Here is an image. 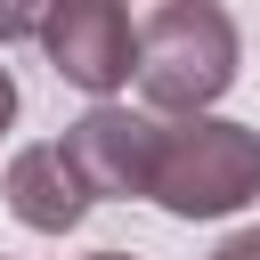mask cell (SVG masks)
I'll return each instance as SVG.
<instances>
[{
    "mask_svg": "<svg viewBox=\"0 0 260 260\" xmlns=\"http://www.w3.org/2000/svg\"><path fill=\"white\" fill-rule=\"evenodd\" d=\"M236 57L244 41L219 0H162L138 16V98L154 114H179V122L211 114L236 81Z\"/></svg>",
    "mask_w": 260,
    "mask_h": 260,
    "instance_id": "cell-1",
    "label": "cell"
},
{
    "mask_svg": "<svg viewBox=\"0 0 260 260\" xmlns=\"http://www.w3.org/2000/svg\"><path fill=\"white\" fill-rule=\"evenodd\" d=\"M260 195V130L252 122H162V154H154V203L171 219H228Z\"/></svg>",
    "mask_w": 260,
    "mask_h": 260,
    "instance_id": "cell-2",
    "label": "cell"
},
{
    "mask_svg": "<svg viewBox=\"0 0 260 260\" xmlns=\"http://www.w3.org/2000/svg\"><path fill=\"white\" fill-rule=\"evenodd\" d=\"M41 57L73 89H89L98 106H114V89L138 81V24L114 0H57L41 16Z\"/></svg>",
    "mask_w": 260,
    "mask_h": 260,
    "instance_id": "cell-3",
    "label": "cell"
},
{
    "mask_svg": "<svg viewBox=\"0 0 260 260\" xmlns=\"http://www.w3.org/2000/svg\"><path fill=\"white\" fill-rule=\"evenodd\" d=\"M57 154L73 162V179L98 195H154V154H162V122L154 114H130V106H89Z\"/></svg>",
    "mask_w": 260,
    "mask_h": 260,
    "instance_id": "cell-4",
    "label": "cell"
},
{
    "mask_svg": "<svg viewBox=\"0 0 260 260\" xmlns=\"http://www.w3.org/2000/svg\"><path fill=\"white\" fill-rule=\"evenodd\" d=\"M8 211L32 228V236H65V228H81V211H89V187L73 179V162L57 154V146H24L16 162H8Z\"/></svg>",
    "mask_w": 260,
    "mask_h": 260,
    "instance_id": "cell-5",
    "label": "cell"
},
{
    "mask_svg": "<svg viewBox=\"0 0 260 260\" xmlns=\"http://www.w3.org/2000/svg\"><path fill=\"white\" fill-rule=\"evenodd\" d=\"M41 16L49 8H0V41H41Z\"/></svg>",
    "mask_w": 260,
    "mask_h": 260,
    "instance_id": "cell-6",
    "label": "cell"
},
{
    "mask_svg": "<svg viewBox=\"0 0 260 260\" xmlns=\"http://www.w3.org/2000/svg\"><path fill=\"white\" fill-rule=\"evenodd\" d=\"M211 260H260V228H236V236H219V252Z\"/></svg>",
    "mask_w": 260,
    "mask_h": 260,
    "instance_id": "cell-7",
    "label": "cell"
},
{
    "mask_svg": "<svg viewBox=\"0 0 260 260\" xmlns=\"http://www.w3.org/2000/svg\"><path fill=\"white\" fill-rule=\"evenodd\" d=\"M16 122V81H8V65H0V130Z\"/></svg>",
    "mask_w": 260,
    "mask_h": 260,
    "instance_id": "cell-8",
    "label": "cell"
},
{
    "mask_svg": "<svg viewBox=\"0 0 260 260\" xmlns=\"http://www.w3.org/2000/svg\"><path fill=\"white\" fill-rule=\"evenodd\" d=\"M89 260H138V252H89Z\"/></svg>",
    "mask_w": 260,
    "mask_h": 260,
    "instance_id": "cell-9",
    "label": "cell"
}]
</instances>
